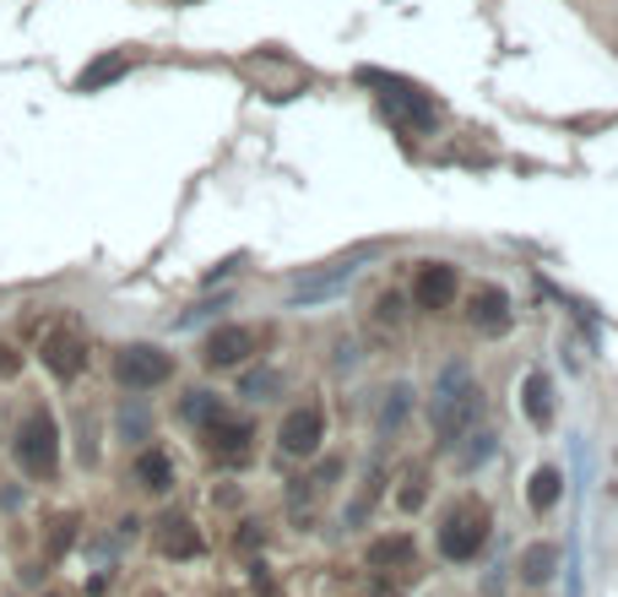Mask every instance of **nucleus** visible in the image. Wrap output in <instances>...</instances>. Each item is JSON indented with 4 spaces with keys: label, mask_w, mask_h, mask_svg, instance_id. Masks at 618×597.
<instances>
[{
    "label": "nucleus",
    "mask_w": 618,
    "mask_h": 597,
    "mask_svg": "<svg viewBox=\"0 0 618 597\" xmlns=\"http://www.w3.org/2000/svg\"><path fill=\"white\" fill-rule=\"evenodd\" d=\"M11 457L28 478H55L61 467V424L50 407H33L22 424H17V440H11Z\"/></svg>",
    "instance_id": "nucleus-1"
},
{
    "label": "nucleus",
    "mask_w": 618,
    "mask_h": 597,
    "mask_svg": "<svg viewBox=\"0 0 618 597\" xmlns=\"http://www.w3.org/2000/svg\"><path fill=\"white\" fill-rule=\"evenodd\" d=\"M483 543H489V511L478 500H461V505L445 511V522H439V554L445 559H478Z\"/></svg>",
    "instance_id": "nucleus-2"
},
{
    "label": "nucleus",
    "mask_w": 618,
    "mask_h": 597,
    "mask_svg": "<svg viewBox=\"0 0 618 597\" xmlns=\"http://www.w3.org/2000/svg\"><path fill=\"white\" fill-rule=\"evenodd\" d=\"M472 413H478V392L461 381V370H445L439 397H434V435H439L445 446H456V440L467 435Z\"/></svg>",
    "instance_id": "nucleus-3"
},
{
    "label": "nucleus",
    "mask_w": 618,
    "mask_h": 597,
    "mask_svg": "<svg viewBox=\"0 0 618 597\" xmlns=\"http://www.w3.org/2000/svg\"><path fill=\"white\" fill-rule=\"evenodd\" d=\"M169 375H174V359L163 348H152V342H130V348L115 353V381H120L125 392H152Z\"/></svg>",
    "instance_id": "nucleus-4"
},
{
    "label": "nucleus",
    "mask_w": 618,
    "mask_h": 597,
    "mask_svg": "<svg viewBox=\"0 0 618 597\" xmlns=\"http://www.w3.org/2000/svg\"><path fill=\"white\" fill-rule=\"evenodd\" d=\"M359 82H364V87H385L380 104H385L402 126H418V131H429L434 126L429 93H418V87H407V82H396V76H380V71H359Z\"/></svg>",
    "instance_id": "nucleus-5"
},
{
    "label": "nucleus",
    "mask_w": 618,
    "mask_h": 597,
    "mask_svg": "<svg viewBox=\"0 0 618 597\" xmlns=\"http://www.w3.org/2000/svg\"><path fill=\"white\" fill-rule=\"evenodd\" d=\"M39 359H44V370L55 381H76L87 370V342H82V332H71V327H55V332H44V342H39Z\"/></svg>",
    "instance_id": "nucleus-6"
},
{
    "label": "nucleus",
    "mask_w": 618,
    "mask_h": 597,
    "mask_svg": "<svg viewBox=\"0 0 618 597\" xmlns=\"http://www.w3.org/2000/svg\"><path fill=\"white\" fill-rule=\"evenodd\" d=\"M326 440V413L320 407H294L277 424V451L283 457H315V446Z\"/></svg>",
    "instance_id": "nucleus-7"
},
{
    "label": "nucleus",
    "mask_w": 618,
    "mask_h": 597,
    "mask_svg": "<svg viewBox=\"0 0 618 597\" xmlns=\"http://www.w3.org/2000/svg\"><path fill=\"white\" fill-rule=\"evenodd\" d=\"M413 305L418 310H445L456 305V266L450 262H424L413 271Z\"/></svg>",
    "instance_id": "nucleus-8"
},
{
    "label": "nucleus",
    "mask_w": 618,
    "mask_h": 597,
    "mask_svg": "<svg viewBox=\"0 0 618 597\" xmlns=\"http://www.w3.org/2000/svg\"><path fill=\"white\" fill-rule=\"evenodd\" d=\"M152 548L169 554V559H195V554H201V532L190 527V516L169 511V516L152 522Z\"/></svg>",
    "instance_id": "nucleus-9"
},
{
    "label": "nucleus",
    "mask_w": 618,
    "mask_h": 597,
    "mask_svg": "<svg viewBox=\"0 0 618 597\" xmlns=\"http://www.w3.org/2000/svg\"><path fill=\"white\" fill-rule=\"evenodd\" d=\"M206 446H212V457H223V462H245L249 457V424L245 418H228V413H217L206 429Z\"/></svg>",
    "instance_id": "nucleus-10"
},
{
    "label": "nucleus",
    "mask_w": 618,
    "mask_h": 597,
    "mask_svg": "<svg viewBox=\"0 0 618 597\" xmlns=\"http://www.w3.org/2000/svg\"><path fill=\"white\" fill-rule=\"evenodd\" d=\"M249 359V332L245 327H223V332L206 337V364L212 370H239Z\"/></svg>",
    "instance_id": "nucleus-11"
},
{
    "label": "nucleus",
    "mask_w": 618,
    "mask_h": 597,
    "mask_svg": "<svg viewBox=\"0 0 618 597\" xmlns=\"http://www.w3.org/2000/svg\"><path fill=\"white\" fill-rule=\"evenodd\" d=\"M413 565H418V548H413L407 532H396V537H374L370 543V571H413Z\"/></svg>",
    "instance_id": "nucleus-12"
},
{
    "label": "nucleus",
    "mask_w": 618,
    "mask_h": 597,
    "mask_svg": "<svg viewBox=\"0 0 618 597\" xmlns=\"http://www.w3.org/2000/svg\"><path fill=\"white\" fill-rule=\"evenodd\" d=\"M467 321H472L478 332H504V327H510V299H504L499 288L472 294V310H467Z\"/></svg>",
    "instance_id": "nucleus-13"
},
{
    "label": "nucleus",
    "mask_w": 618,
    "mask_h": 597,
    "mask_svg": "<svg viewBox=\"0 0 618 597\" xmlns=\"http://www.w3.org/2000/svg\"><path fill=\"white\" fill-rule=\"evenodd\" d=\"M136 483L147 489V494H169L174 489V462H169V451H141L136 457Z\"/></svg>",
    "instance_id": "nucleus-14"
},
{
    "label": "nucleus",
    "mask_w": 618,
    "mask_h": 597,
    "mask_svg": "<svg viewBox=\"0 0 618 597\" xmlns=\"http://www.w3.org/2000/svg\"><path fill=\"white\" fill-rule=\"evenodd\" d=\"M554 571H558V548H548V543H532V548L521 554V582H526V587L554 582Z\"/></svg>",
    "instance_id": "nucleus-15"
},
{
    "label": "nucleus",
    "mask_w": 618,
    "mask_h": 597,
    "mask_svg": "<svg viewBox=\"0 0 618 597\" xmlns=\"http://www.w3.org/2000/svg\"><path fill=\"white\" fill-rule=\"evenodd\" d=\"M558 489H564V472H558V467H537V472H532V489H526L532 511H554Z\"/></svg>",
    "instance_id": "nucleus-16"
},
{
    "label": "nucleus",
    "mask_w": 618,
    "mask_h": 597,
    "mask_svg": "<svg viewBox=\"0 0 618 597\" xmlns=\"http://www.w3.org/2000/svg\"><path fill=\"white\" fill-rule=\"evenodd\" d=\"M217 413H223L217 392H190V397L180 402V418H185V424H195V429H206V424H212Z\"/></svg>",
    "instance_id": "nucleus-17"
},
{
    "label": "nucleus",
    "mask_w": 618,
    "mask_h": 597,
    "mask_svg": "<svg viewBox=\"0 0 618 597\" xmlns=\"http://www.w3.org/2000/svg\"><path fill=\"white\" fill-rule=\"evenodd\" d=\"M526 418L532 424H548L554 418V402H548V381L543 375H526Z\"/></svg>",
    "instance_id": "nucleus-18"
},
{
    "label": "nucleus",
    "mask_w": 618,
    "mask_h": 597,
    "mask_svg": "<svg viewBox=\"0 0 618 597\" xmlns=\"http://www.w3.org/2000/svg\"><path fill=\"white\" fill-rule=\"evenodd\" d=\"M283 386V375L277 370H249L245 381H239V397H255V402H266L271 392Z\"/></svg>",
    "instance_id": "nucleus-19"
},
{
    "label": "nucleus",
    "mask_w": 618,
    "mask_h": 597,
    "mask_svg": "<svg viewBox=\"0 0 618 597\" xmlns=\"http://www.w3.org/2000/svg\"><path fill=\"white\" fill-rule=\"evenodd\" d=\"M494 451V435L489 429H478V435H467V451H461V467H478L483 457Z\"/></svg>",
    "instance_id": "nucleus-20"
},
{
    "label": "nucleus",
    "mask_w": 618,
    "mask_h": 597,
    "mask_svg": "<svg viewBox=\"0 0 618 597\" xmlns=\"http://www.w3.org/2000/svg\"><path fill=\"white\" fill-rule=\"evenodd\" d=\"M407 397H413L407 386H391V402H385V429H396V424H402V413H407Z\"/></svg>",
    "instance_id": "nucleus-21"
},
{
    "label": "nucleus",
    "mask_w": 618,
    "mask_h": 597,
    "mask_svg": "<svg viewBox=\"0 0 618 597\" xmlns=\"http://www.w3.org/2000/svg\"><path fill=\"white\" fill-rule=\"evenodd\" d=\"M120 71H125V61H98V66L82 76V93H87V87H98V82H109V76H120Z\"/></svg>",
    "instance_id": "nucleus-22"
},
{
    "label": "nucleus",
    "mask_w": 618,
    "mask_h": 597,
    "mask_svg": "<svg viewBox=\"0 0 618 597\" xmlns=\"http://www.w3.org/2000/svg\"><path fill=\"white\" fill-rule=\"evenodd\" d=\"M120 429L130 435V440H147V413H141V407H125V413H120Z\"/></svg>",
    "instance_id": "nucleus-23"
},
{
    "label": "nucleus",
    "mask_w": 618,
    "mask_h": 597,
    "mask_svg": "<svg viewBox=\"0 0 618 597\" xmlns=\"http://www.w3.org/2000/svg\"><path fill=\"white\" fill-rule=\"evenodd\" d=\"M402 505H407V511H418V505H424V478H413V483L402 489Z\"/></svg>",
    "instance_id": "nucleus-24"
},
{
    "label": "nucleus",
    "mask_w": 618,
    "mask_h": 597,
    "mask_svg": "<svg viewBox=\"0 0 618 597\" xmlns=\"http://www.w3.org/2000/svg\"><path fill=\"white\" fill-rule=\"evenodd\" d=\"M17 364H22V359H17V353L0 342V375H17Z\"/></svg>",
    "instance_id": "nucleus-25"
}]
</instances>
